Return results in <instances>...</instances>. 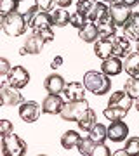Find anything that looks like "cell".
<instances>
[{
  "instance_id": "obj_23",
  "label": "cell",
  "mask_w": 139,
  "mask_h": 156,
  "mask_svg": "<svg viewBox=\"0 0 139 156\" xmlns=\"http://www.w3.org/2000/svg\"><path fill=\"white\" fill-rule=\"evenodd\" d=\"M123 69L129 76H139V52H130L127 57H125V62H123Z\"/></svg>"
},
{
  "instance_id": "obj_12",
  "label": "cell",
  "mask_w": 139,
  "mask_h": 156,
  "mask_svg": "<svg viewBox=\"0 0 139 156\" xmlns=\"http://www.w3.org/2000/svg\"><path fill=\"white\" fill-rule=\"evenodd\" d=\"M85 90H87V87L83 85V82H70V83H66L63 94H64L66 101H80V99H85L83 97Z\"/></svg>"
},
{
  "instance_id": "obj_36",
  "label": "cell",
  "mask_w": 139,
  "mask_h": 156,
  "mask_svg": "<svg viewBox=\"0 0 139 156\" xmlns=\"http://www.w3.org/2000/svg\"><path fill=\"white\" fill-rule=\"evenodd\" d=\"M12 132H14L12 123L9 122V120H2V122H0V135H2V137H5V135L12 134Z\"/></svg>"
},
{
  "instance_id": "obj_43",
  "label": "cell",
  "mask_w": 139,
  "mask_h": 156,
  "mask_svg": "<svg viewBox=\"0 0 139 156\" xmlns=\"http://www.w3.org/2000/svg\"><path fill=\"white\" fill-rule=\"evenodd\" d=\"M113 156H129V153H127V149L123 147V149H120V151H115Z\"/></svg>"
},
{
  "instance_id": "obj_18",
  "label": "cell",
  "mask_w": 139,
  "mask_h": 156,
  "mask_svg": "<svg viewBox=\"0 0 139 156\" xmlns=\"http://www.w3.org/2000/svg\"><path fill=\"white\" fill-rule=\"evenodd\" d=\"M52 26V17H50V12L47 11H38L35 14V17L30 21V28L37 31V30H44V28H50Z\"/></svg>"
},
{
  "instance_id": "obj_8",
  "label": "cell",
  "mask_w": 139,
  "mask_h": 156,
  "mask_svg": "<svg viewBox=\"0 0 139 156\" xmlns=\"http://www.w3.org/2000/svg\"><path fill=\"white\" fill-rule=\"evenodd\" d=\"M132 7L125 5V4H118V2H113L110 4V16L111 19L115 21L117 26H125V23L130 19L132 16V11H130Z\"/></svg>"
},
{
  "instance_id": "obj_11",
  "label": "cell",
  "mask_w": 139,
  "mask_h": 156,
  "mask_svg": "<svg viewBox=\"0 0 139 156\" xmlns=\"http://www.w3.org/2000/svg\"><path fill=\"white\" fill-rule=\"evenodd\" d=\"M101 71L106 73L108 76H117L123 71V62L122 57L117 56H110L108 59H103V64H101Z\"/></svg>"
},
{
  "instance_id": "obj_1",
  "label": "cell",
  "mask_w": 139,
  "mask_h": 156,
  "mask_svg": "<svg viewBox=\"0 0 139 156\" xmlns=\"http://www.w3.org/2000/svg\"><path fill=\"white\" fill-rule=\"evenodd\" d=\"M83 85L90 94L104 95L111 90V76L103 71H87L83 75Z\"/></svg>"
},
{
  "instance_id": "obj_4",
  "label": "cell",
  "mask_w": 139,
  "mask_h": 156,
  "mask_svg": "<svg viewBox=\"0 0 139 156\" xmlns=\"http://www.w3.org/2000/svg\"><path fill=\"white\" fill-rule=\"evenodd\" d=\"M87 109H89V102H87V99L68 101V102H64V106H63L59 116H61L63 120H66V122H71V120L77 122L78 118L82 116Z\"/></svg>"
},
{
  "instance_id": "obj_26",
  "label": "cell",
  "mask_w": 139,
  "mask_h": 156,
  "mask_svg": "<svg viewBox=\"0 0 139 156\" xmlns=\"http://www.w3.org/2000/svg\"><path fill=\"white\" fill-rule=\"evenodd\" d=\"M80 134H78L77 130H68L64 134L61 135V146L64 149H73V147H77L78 142H80Z\"/></svg>"
},
{
  "instance_id": "obj_19",
  "label": "cell",
  "mask_w": 139,
  "mask_h": 156,
  "mask_svg": "<svg viewBox=\"0 0 139 156\" xmlns=\"http://www.w3.org/2000/svg\"><path fill=\"white\" fill-rule=\"evenodd\" d=\"M108 14H110V7L106 5V2L96 0L94 4H92V7H90V11L87 12V19L97 23L99 19H103V17L108 16Z\"/></svg>"
},
{
  "instance_id": "obj_15",
  "label": "cell",
  "mask_w": 139,
  "mask_h": 156,
  "mask_svg": "<svg viewBox=\"0 0 139 156\" xmlns=\"http://www.w3.org/2000/svg\"><path fill=\"white\" fill-rule=\"evenodd\" d=\"M132 97L127 90H117L113 92L108 101V106H117V108H123V109H130L132 108Z\"/></svg>"
},
{
  "instance_id": "obj_9",
  "label": "cell",
  "mask_w": 139,
  "mask_h": 156,
  "mask_svg": "<svg viewBox=\"0 0 139 156\" xmlns=\"http://www.w3.org/2000/svg\"><path fill=\"white\" fill-rule=\"evenodd\" d=\"M129 137V127L122 120H113L108 127V139L111 142H123Z\"/></svg>"
},
{
  "instance_id": "obj_31",
  "label": "cell",
  "mask_w": 139,
  "mask_h": 156,
  "mask_svg": "<svg viewBox=\"0 0 139 156\" xmlns=\"http://www.w3.org/2000/svg\"><path fill=\"white\" fill-rule=\"evenodd\" d=\"M125 90H127L132 99H139V76H130L125 82Z\"/></svg>"
},
{
  "instance_id": "obj_13",
  "label": "cell",
  "mask_w": 139,
  "mask_h": 156,
  "mask_svg": "<svg viewBox=\"0 0 139 156\" xmlns=\"http://www.w3.org/2000/svg\"><path fill=\"white\" fill-rule=\"evenodd\" d=\"M64 87H66V82H64V78H63L61 75H57V73L49 75L44 82V89L47 90L49 94H63Z\"/></svg>"
},
{
  "instance_id": "obj_7",
  "label": "cell",
  "mask_w": 139,
  "mask_h": 156,
  "mask_svg": "<svg viewBox=\"0 0 139 156\" xmlns=\"http://www.w3.org/2000/svg\"><path fill=\"white\" fill-rule=\"evenodd\" d=\"M7 83L16 89H24L30 83V73L26 71V68L23 66H12L11 73L7 75Z\"/></svg>"
},
{
  "instance_id": "obj_2",
  "label": "cell",
  "mask_w": 139,
  "mask_h": 156,
  "mask_svg": "<svg viewBox=\"0 0 139 156\" xmlns=\"http://www.w3.org/2000/svg\"><path fill=\"white\" fill-rule=\"evenodd\" d=\"M26 28H28V21L24 14H21V12L16 11L2 17V30L9 37H21L26 31Z\"/></svg>"
},
{
  "instance_id": "obj_24",
  "label": "cell",
  "mask_w": 139,
  "mask_h": 156,
  "mask_svg": "<svg viewBox=\"0 0 139 156\" xmlns=\"http://www.w3.org/2000/svg\"><path fill=\"white\" fill-rule=\"evenodd\" d=\"M77 123H78V128H80V130H83V132H89L90 128L97 123V120H96V113L89 108V109H87V111H85L82 116L77 120Z\"/></svg>"
},
{
  "instance_id": "obj_41",
  "label": "cell",
  "mask_w": 139,
  "mask_h": 156,
  "mask_svg": "<svg viewBox=\"0 0 139 156\" xmlns=\"http://www.w3.org/2000/svg\"><path fill=\"white\" fill-rule=\"evenodd\" d=\"M61 64H63V57L61 56H56L54 59H52V62H50V68H52V69H57Z\"/></svg>"
},
{
  "instance_id": "obj_25",
  "label": "cell",
  "mask_w": 139,
  "mask_h": 156,
  "mask_svg": "<svg viewBox=\"0 0 139 156\" xmlns=\"http://www.w3.org/2000/svg\"><path fill=\"white\" fill-rule=\"evenodd\" d=\"M70 16L71 14H68V11H64V7H57V9H52L50 11V17H52V24L56 26H66L68 23H70Z\"/></svg>"
},
{
  "instance_id": "obj_39",
  "label": "cell",
  "mask_w": 139,
  "mask_h": 156,
  "mask_svg": "<svg viewBox=\"0 0 139 156\" xmlns=\"http://www.w3.org/2000/svg\"><path fill=\"white\" fill-rule=\"evenodd\" d=\"M56 0H35V4L38 5L40 11H50L52 9V5H54Z\"/></svg>"
},
{
  "instance_id": "obj_14",
  "label": "cell",
  "mask_w": 139,
  "mask_h": 156,
  "mask_svg": "<svg viewBox=\"0 0 139 156\" xmlns=\"http://www.w3.org/2000/svg\"><path fill=\"white\" fill-rule=\"evenodd\" d=\"M97 24V31H99V38H115V33H117V24L111 19V16H104L103 19L96 23Z\"/></svg>"
},
{
  "instance_id": "obj_33",
  "label": "cell",
  "mask_w": 139,
  "mask_h": 156,
  "mask_svg": "<svg viewBox=\"0 0 139 156\" xmlns=\"http://www.w3.org/2000/svg\"><path fill=\"white\" fill-rule=\"evenodd\" d=\"M125 149L129 156H139V137H130L125 142Z\"/></svg>"
},
{
  "instance_id": "obj_48",
  "label": "cell",
  "mask_w": 139,
  "mask_h": 156,
  "mask_svg": "<svg viewBox=\"0 0 139 156\" xmlns=\"http://www.w3.org/2000/svg\"><path fill=\"white\" fill-rule=\"evenodd\" d=\"M19 2H23V0H19Z\"/></svg>"
},
{
  "instance_id": "obj_46",
  "label": "cell",
  "mask_w": 139,
  "mask_h": 156,
  "mask_svg": "<svg viewBox=\"0 0 139 156\" xmlns=\"http://www.w3.org/2000/svg\"><path fill=\"white\" fill-rule=\"evenodd\" d=\"M101 2H106V4H113V0H101Z\"/></svg>"
},
{
  "instance_id": "obj_42",
  "label": "cell",
  "mask_w": 139,
  "mask_h": 156,
  "mask_svg": "<svg viewBox=\"0 0 139 156\" xmlns=\"http://www.w3.org/2000/svg\"><path fill=\"white\" fill-rule=\"evenodd\" d=\"M73 0H56V4H57V7H70L71 5Z\"/></svg>"
},
{
  "instance_id": "obj_38",
  "label": "cell",
  "mask_w": 139,
  "mask_h": 156,
  "mask_svg": "<svg viewBox=\"0 0 139 156\" xmlns=\"http://www.w3.org/2000/svg\"><path fill=\"white\" fill-rule=\"evenodd\" d=\"M11 69H12L11 62L7 61L5 57H2V59H0V75H2L4 78H7V75L11 73Z\"/></svg>"
},
{
  "instance_id": "obj_35",
  "label": "cell",
  "mask_w": 139,
  "mask_h": 156,
  "mask_svg": "<svg viewBox=\"0 0 139 156\" xmlns=\"http://www.w3.org/2000/svg\"><path fill=\"white\" fill-rule=\"evenodd\" d=\"M94 2H96V0H78V2H77V11H80L82 14L87 16V12L90 11V7H92Z\"/></svg>"
},
{
  "instance_id": "obj_21",
  "label": "cell",
  "mask_w": 139,
  "mask_h": 156,
  "mask_svg": "<svg viewBox=\"0 0 139 156\" xmlns=\"http://www.w3.org/2000/svg\"><path fill=\"white\" fill-rule=\"evenodd\" d=\"M78 37L83 40V42H87V44H94L97 37H99V31H97V24L94 21H89L83 28L78 30Z\"/></svg>"
},
{
  "instance_id": "obj_20",
  "label": "cell",
  "mask_w": 139,
  "mask_h": 156,
  "mask_svg": "<svg viewBox=\"0 0 139 156\" xmlns=\"http://www.w3.org/2000/svg\"><path fill=\"white\" fill-rule=\"evenodd\" d=\"M123 35H127L130 40L139 42V12H132V16L123 26Z\"/></svg>"
},
{
  "instance_id": "obj_40",
  "label": "cell",
  "mask_w": 139,
  "mask_h": 156,
  "mask_svg": "<svg viewBox=\"0 0 139 156\" xmlns=\"http://www.w3.org/2000/svg\"><path fill=\"white\" fill-rule=\"evenodd\" d=\"M38 11H40V9H38V5L35 4V5H31V7H30V9H28L26 12H24V17H26V21H28V26H30V21L33 19V17H35V14H37Z\"/></svg>"
},
{
  "instance_id": "obj_10",
  "label": "cell",
  "mask_w": 139,
  "mask_h": 156,
  "mask_svg": "<svg viewBox=\"0 0 139 156\" xmlns=\"http://www.w3.org/2000/svg\"><path fill=\"white\" fill-rule=\"evenodd\" d=\"M64 106V101L59 94H49L42 102V113L45 115H59Z\"/></svg>"
},
{
  "instance_id": "obj_47",
  "label": "cell",
  "mask_w": 139,
  "mask_h": 156,
  "mask_svg": "<svg viewBox=\"0 0 139 156\" xmlns=\"http://www.w3.org/2000/svg\"><path fill=\"white\" fill-rule=\"evenodd\" d=\"M137 52H139V42H137Z\"/></svg>"
},
{
  "instance_id": "obj_44",
  "label": "cell",
  "mask_w": 139,
  "mask_h": 156,
  "mask_svg": "<svg viewBox=\"0 0 139 156\" xmlns=\"http://www.w3.org/2000/svg\"><path fill=\"white\" fill-rule=\"evenodd\" d=\"M19 54H21V56H26L28 52H26V49H24V47H21V49H19Z\"/></svg>"
},
{
  "instance_id": "obj_28",
  "label": "cell",
  "mask_w": 139,
  "mask_h": 156,
  "mask_svg": "<svg viewBox=\"0 0 139 156\" xmlns=\"http://www.w3.org/2000/svg\"><path fill=\"white\" fill-rule=\"evenodd\" d=\"M96 144H97V142H96V140H92L90 137H82V139H80V142H78V146H77V149H78V153H80V154H83V156H92Z\"/></svg>"
},
{
  "instance_id": "obj_16",
  "label": "cell",
  "mask_w": 139,
  "mask_h": 156,
  "mask_svg": "<svg viewBox=\"0 0 139 156\" xmlns=\"http://www.w3.org/2000/svg\"><path fill=\"white\" fill-rule=\"evenodd\" d=\"M94 54L96 57L108 59L110 56H113V38H99L94 42Z\"/></svg>"
},
{
  "instance_id": "obj_29",
  "label": "cell",
  "mask_w": 139,
  "mask_h": 156,
  "mask_svg": "<svg viewBox=\"0 0 139 156\" xmlns=\"http://www.w3.org/2000/svg\"><path fill=\"white\" fill-rule=\"evenodd\" d=\"M129 113V109H123V108H117V106H108L103 111V115H104V118H108L110 122H113V120H122L125 115Z\"/></svg>"
},
{
  "instance_id": "obj_37",
  "label": "cell",
  "mask_w": 139,
  "mask_h": 156,
  "mask_svg": "<svg viewBox=\"0 0 139 156\" xmlns=\"http://www.w3.org/2000/svg\"><path fill=\"white\" fill-rule=\"evenodd\" d=\"M33 33H37L38 37H42L45 44H47V42H52V40H54V33H52V30H50V28L37 30V31H33Z\"/></svg>"
},
{
  "instance_id": "obj_45",
  "label": "cell",
  "mask_w": 139,
  "mask_h": 156,
  "mask_svg": "<svg viewBox=\"0 0 139 156\" xmlns=\"http://www.w3.org/2000/svg\"><path fill=\"white\" fill-rule=\"evenodd\" d=\"M136 109L139 111V99H136Z\"/></svg>"
},
{
  "instance_id": "obj_6",
  "label": "cell",
  "mask_w": 139,
  "mask_h": 156,
  "mask_svg": "<svg viewBox=\"0 0 139 156\" xmlns=\"http://www.w3.org/2000/svg\"><path fill=\"white\" fill-rule=\"evenodd\" d=\"M40 111H42V106L35 101H23L19 104V116H21L23 122L26 123H33L38 120Z\"/></svg>"
},
{
  "instance_id": "obj_22",
  "label": "cell",
  "mask_w": 139,
  "mask_h": 156,
  "mask_svg": "<svg viewBox=\"0 0 139 156\" xmlns=\"http://www.w3.org/2000/svg\"><path fill=\"white\" fill-rule=\"evenodd\" d=\"M44 45H45V42H44V38L42 37H38L37 33H31L30 37L26 38V42H24V49H26V52L28 54H40L42 52V49H44Z\"/></svg>"
},
{
  "instance_id": "obj_30",
  "label": "cell",
  "mask_w": 139,
  "mask_h": 156,
  "mask_svg": "<svg viewBox=\"0 0 139 156\" xmlns=\"http://www.w3.org/2000/svg\"><path fill=\"white\" fill-rule=\"evenodd\" d=\"M89 23V19H87V16L85 14H82L80 11H75L70 16V24H71L73 28H77V30H80V28H83L85 24Z\"/></svg>"
},
{
  "instance_id": "obj_17",
  "label": "cell",
  "mask_w": 139,
  "mask_h": 156,
  "mask_svg": "<svg viewBox=\"0 0 139 156\" xmlns=\"http://www.w3.org/2000/svg\"><path fill=\"white\" fill-rule=\"evenodd\" d=\"M130 54V38L127 35L115 37L113 38V56L117 57H127Z\"/></svg>"
},
{
  "instance_id": "obj_27",
  "label": "cell",
  "mask_w": 139,
  "mask_h": 156,
  "mask_svg": "<svg viewBox=\"0 0 139 156\" xmlns=\"http://www.w3.org/2000/svg\"><path fill=\"white\" fill-rule=\"evenodd\" d=\"M89 137L96 142H104L108 139V127H104L103 123H96L89 130Z\"/></svg>"
},
{
  "instance_id": "obj_32",
  "label": "cell",
  "mask_w": 139,
  "mask_h": 156,
  "mask_svg": "<svg viewBox=\"0 0 139 156\" xmlns=\"http://www.w3.org/2000/svg\"><path fill=\"white\" fill-rule=\"evenodd\" d=\"M17 4H19V0H0V14L7 16L11 12H16Z\"/></svg>"
},
{
  "instance_id": "obj_34",
  "label": "cell",
  "mask_w": 139,
  "mask_h": 156,
  "mask_svg": "<svg viewBox=\"0 0 139 156\" xmlns=\"http://www.w3.org/2000/svg\"><path fill=\"white\" fill-rule=\"evenodd\" d=\"M110 154H111V151L104 142H97L94 147V153H92V156H110Z\"/></svg>"
},
{
  "instance_id": "obj_5",
  "label": "cell",
  "mask_w": 139,
  "mask_h": 156,
  "mask_svg": "<svg viewBox=\"0 0 139 156\" xmlns=\"http://www.w3.org/2000/svg\"><path fill=\"white\" fill-rule=\"evenodd\" d=\"M0 101H2V106H19L23 102V95L19 94V89L11 87L7 83V78L0 87Z\"/></svg>"
},
{
  "instance_id": "obj_3",
  "label": "cell",
  "mask_w": 139,
  "mask_h": 156,
  "mask_svg": "<svg viewBox=\"0 0 139 156\" xmlns=\"http://www.w3.org/2000/svg\"><path fill=\"white\" fill-rule=\"evenodd\" d=\"M26 154V142L14 132L2 137V156H23Z\"/></svg>"
}]
</instances>
